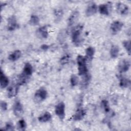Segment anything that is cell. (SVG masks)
Segmentation results:
<instances>
[{
  "instance_id": "31",
  "label": "cell",
  "mask_w": 131,
  "mask_h": 131,
  "mask_svg": "<svg viewBox=\"0 0 131 131\" xmlns=\"http://www.w3.org/2000/svg\"><path fill=\"white\" fill-rule=\"evenodd\" d=\"M123 46L129 55L130 54V40H124L122 42Z\"/></svg>"
},
{
  "instance_id": "1",
  "label": "cell",
  "mask_w": 131,
  "mask_h": 131,
  "mask_svg": "<svg viewBox=\"0 0 131 131\" xmlns=\"http://www.w3.org/2000/svg\"><path fill=\"white\" fill-rule=\"evenodd\" d=\"M83 29V26L79 24L76 26L72 32V40L73 43L76 46H79L82 44L83 41L81 36V32Z\"/></svg>"
},
{
  "instance_id": "8",
  "label": "cell",
  "mask_w": 131,
  "mask_h": 131,
  "mask_svg": "<svg viewBox=\"0 0 131 131\" xmlns=\"http://www.w3.org/2000/svg\"><path fill=\"white\" fill-rule=\"evenodd\" d=\"M129 68L130 62L127 59H122L118 64V71L121 73L128 71Z\"/></svg>"
},
{
  "instance_id": "15",
  "label": "cell",
  "mask_w": 131,
  "mask_h": 131,
  "mask_svg": "<svg viewBox=\"0 0 131 131\" xmlns=\"http://www.w3.org/2000/svg\"><path fill=\"white\" fill-rule=\"evenodd\" d=\"M86 115V111L82 108H78L73 116L74 121H80L83 119Z\"/></svg>"
},
{
  "instance_id": "6",
  "label": "cell",
  "mask_w": 131,
  "mask_h": 131,
  "mask_svg": "<svg viewBox=\"0 0 131 131\" xmlns=\"http://www.w3.org/2000/svg\"><path fill=\"white\" fill-rule=\"evenodd\" d=\"M13 111L14 114L17 117L21 116L24 113L23 106L21 102L19 100H16L13 106Z\"/></svg>"
},
{
  "instance_id": "22",
  "label": "cell",
  "mask_w": 131,
  "mask_h": 131,
  "mask_svg": "<svg viewBox=\"0 0 131 131\" xmlns=\"http://www.w3.org/2000/svg\"><path fill=\"white\" fill-rule=\"evenodd\" d=\"M67 30L65 29H62L61 30L58 35H57V39L58 40V41L60 43H63L67 37Z\"/></svg>"
},
{
  "instance_id": "5",
  "label": "cell",
  "mask_w": 131,
  "mask_h": 131,
  "mask_svg": "<svg viewBox=\"0 0 131 131\" xmlns=\"http://www.w3.org/2000/svg\"><path fill=\"white\" fill-rule=\"evenodd\" d=\"M19 25L17 22V19L14 15H12L8 19L7 29L9 31H13L18 28Z\"/></svg>"
},
{
  "instance_id": "27",
  "label": "cell",
  "mask_w": 131,
  "mask_h": 131,
  "mask_svg": "<svg viewBox=\"0 0 131 131\" xmlns=\"http://www.w3.org/2000/svg\"><path fill=\"white\" fill-rule=\"evenodd\" d=\"M101 106L102 108L104 111V112L106 113H109L110 112V107L109 106V103L107 100L105 99H103L101 102Z\"/></svg>"
},
{
  "instance_id": "3",
  "label": "cell",
  "mask_w": 131,
  "mask_h": 131,
  "mask_svg": "<svg viewBox=\"0 0 131 131\" xmlns=\"http://www.w3.org/2000/svg\"><path fill=\"white\" fill-rule=\"evenodd\" d=\"M55 113L60 120L62 121L65 117V104L63 102H59L55 107Z\"/></svg>"
},
{
  "instance_id": "30",
  "label": "cell",
  "mask_w": 131,
  "mask_h": 131,
  "mask_svg": "<svg viewBox=\"0 0 131 131\" xmlns=\"http://www.w3.org/2000/svg\"><path fill=\"white\" fill-rule=\"evenodd\" d=\"M70 55L69 54H66L63 56L60 59V63L61 65H64L68 63L70 60Z\"/></svg>"
},
{
  "instance_id": "20",
  "label": "cell",
  "mask_w": 131,
  "mask_h": 131,
  "mask_svg": "<svg viewBox=\"0 0 131 131\" xmlns=\"http://www.w3.org/2000/svg\"><path fill=\"white\" fill-rule=\"evenodd\" d=\"M83 78L81 82V86L83 88H85L90 83L91 81V75L88 73L87 74L82 76Z\"/></svg>"
},
{
  "instance_id": "7",
  "label": "cell",
  "mask_w": 131,
  "mask_h": 131,
  "mask_svg": "<svg viewBox=\"0 0 131 131\" xmlns=\"http://www.w3.org/2000/svg\"><path fill=\"white\" fill-rule=\"evenodd\" d=\"M36 36L40 39H46L48 37L49 33L47 26L39 27L36 31Z\"/></svg>"
},
{
  "instance_id": "14",
  "label": "cell",
  "mask_w": 131,
  "mask_h": 131,
  "mask_svg": "<svg viewBox=\"0 0 131 131\" xmlns=\"http://www.w3.org/2000/svg\"><path fill=\"white\" fill-rule=\"evenodd\" d=\"M32 72H33V68L32 65L30 63L27 62L25 63L24 67L23 70L21 75L28 78L32 75Z\"/></svg>"
},
{
  "instance_id": "29",
  "label": "cell",
  "mask_w": 131,
  "mask_h": 131,
  "mask_svg": "<svg viewBox=\"0 0 131 131\" xmlns=\"http://www.w3.org/2000/svg\"><path fill=\"white\" fill-rule=\"evenodd\" d=\"M78 77L74 74H72L70 77V83L72 86H75L78 83Z\"/></svg>"
},
{
  "instance_id": "26",
  "label": "cell",
  "mask_w": 131,
  "mask_h": 131,
  "mask_svg": "<svg viewBox=\"0 0 131 131\" xmlns=\"http://www.w3.org/2000/svg\"><path fill=\"white\" fill-rule=\"evenodd\" d=\"M63 11L60 9H58L54 10V15L55 17V21H56L57 23L61 20L63 16Z\"/></svg>"
},
{
  "instance_id": "21",
  "label": "cell",
  "mask_w": 131,
  "mask_h": 131,
  "mask_svg": "<svg viewBox=\"0 0 131 131\" xmlns=\"http://www.w3.org/2000/svg\"><path fill=\"white\" fill-rule=\"evenodd\" d=\"M52 118L51 114L48 112H46L44 114H43L42 115L40 116L38 118V120L40 122H47L48 121H49Z\"/></svg>"
},
{
  "instance_id": "18",
  "label": "cell",
  "mask_w": 131,
  "mask_h": 131,
  "mask_svg": "<svg viewBox=\"0 0 131 131\" xmlns=\"http://www.w3.org/2000/svg\"><path fill=\"white\" fill-rule=\"evenodd\" d=\"M95 49L92 47H89L85 50V58L86 60L92 61L95 54Z\"/></svg>"
},
{
  "instance_id": "23",
  "label": "cell",
  "mask_w": 131,
  "mask_h": 131,
  "mask_svg": "<svg viewBox=\"0 0 131 131\" xmlns=\"http://www.w3.org/2000/svg\"><path fill=\"white\" fill-rule=\"evenodd\" d=\"M130 85V81L128 79L124 77H121L120 78L119 85L121 88H126L129 86Z\"/></svg>"
},
{
  "instance_id": "13",
  "label": "cell",
  "mask_w": 131,
  "mask_h": 131,
  "mask_svg": "<svg viewBox=\"0 0 131 131\" xmlns=\"http://www.w3.org/2000/svg\"><path fill=\"white\" fill-rule=\"evenodd\" d=\"M128 7L122 3H118L117 4V11L121 15H126L128 13Z\"/></svg>"
},
{
  "instance_id": "34",
  "label": "cell",
  "mask_w": 131,
  "mask_h": 131,
  "mask_svg": "<svg viewBox=\"0 0 131 131\" xmlns=\"http://www.w3.org/2000/svg\"><path fill=\"white\" fill-rule=\"evenodd\" d=\"M49 46L46 44H43L40 47L41 49L43 51H47L49 49Z\"/></svg>"
},
{
  "instance_id": "11",
  "label": "cell",
  "mask_w": 131,
  "mask_h": 131,
  "mask_svg": "<svg viewBox=\"0 0 131 131\" xmlns=\"http://www.w3.org/2000/svg\"><path fill=\"white\" fill-rule=\"evenodd\" d=\"M20 85L19 83H17L16 84H13L9 87L7 92L8 97L9 98H11L15 96L18 92Z\"/></svg>"
},
{
  "instance_id": "17",
  "label": "cell",
  "mask_w": 131,
  "mask_h": 131,
  "mask_svg": "<svg viewBox=\"0 0 131 131\" xmlns=\"http://www.w3.org/2000/svg\"><path fill=\"white\" fill-rule=\"evenodd\" d=\"M9 84V79L8 77L5 75L2 70L0 72V86L2 89L5 88Z\"/></svg>"
},
{
  "instance_id": "32",
  "label": "cell",
  "mask_w": 131,
  "mask_h": 131,
  "mask_svg": "<svg viewBox=\"0 0 131 131\" xmlns=\"http://www.w3.org/2000/svg\"><path fill=\"white\" fill-rule=\"evenodd\" d=\"M4 129L6 130H14V127L12 123L8 122L6 123Z\"/></svg>"
},
{
  "instance_id": "2",
  "label": "cell",
  "mask_w": 131,
  "mask_h": 131,
  "mask_svg": "<svg viewBox=\"0 0 131 131\" xmlns=\"http://www.w3.org/2000/svg\"><path fill=\"white\" fill-rule=\"evenodd\" d=\"M86 61V59L85 57L82 55H79L77 57L78 74L80 76H83L88 73Z\"/></svg>"
},
{
  "instance_id": "10",
  "label": "cell",
  "mask_w": 131,
  "mask_h": 131,
  "mask_svg": "<svg viewBox=\"0 0 131 131\" xmlns=\"http://www.w3.org/2000/svg\"><path fill=\"white\" fill-rule=\"evenodd\" d=\"M112 8L111 3L101 4L98 7V10L100 14L104 15H108Z\"/></svg>"
},
{
  "instance_id": "33",
  "label": "cell",
  "mask_w": 131,
  "mask_h": 131,
  "mask_svg": "<svg viewBox=\"0 0 131 131\" xmlns=\"http://www.w3.org/2000/svg\"><path fill=\"white\" fill-rule=\"evenodd\" d=\"M1 108L3 111H6L7 109V104L4 101L1 102Z\"/></svg>"
},
{
  "instance_id": "9",
  "label": "cell",
  "mask_w": 131,
  "mask_h": 131,
  "mask_svg": "<svg viewBox=\"0 0 131 131\" xmlns=\"http://www.w3.org/2000/svg\"><path fill=\"white\" fill-rule=\"evenodd\" d=\"M123 26V23L120 21L116 20L113 21L110 26L111 30L113 34H116L120 32Z\"/></svg>"
},
{
  "instance_id": "24",
  "label": "cell",
  "mask_w": 131,
  "mask_h": 131,
  "mask_svg": "<svg viewBox=\"0 0 131 131\" xmlns=\"http://www.w3.org/2000/svg\"><path fill=\"white\" fill-rule=\"evenodd\" d=\"M119 48L116 45H113L110 50V55L112 58H116L119 55Z\"/></svg>"
},
{
  "instance_id": "12",
  "label": "cell",
  "mask_w": 131,
  "mask_h": 131,
  "mask_svg": "<svg viewBox=\"0 0 131 131\" xmlns=\"http://www.w3.org/2000/svg\"><path fill=\"white\" fill-rule=\"evenodd\" d=\"M97 10V6L96 4L94 2H92L87 7L85 10V14L88 17L91 16L96 13Z\"/></svg>"
},
{
  "instance_id": "25",
  "label": "cell",
  "mask_w": 131,
  "mask_h": 131,
  "mask_svg": "<svg viewBox=\"0 0 131 131\" xmlns=\"http://www.w3.org/2000/svg\"><path fill=\"white\" fill-rule=\"evenodd\" d=\"M29 23L31 26H37L39 24V18L36 15H32L29 19Z\"/></svg>"
},
{
  "instance_id": "4",
  "label": "cell",
  "mask_w": 131,
  "mask_h": 131,
  "mask_svg": "<svg viewBox=\"0 0 131 131\" xmlns=\"http://www.w3.org/2000/svg\"><path fill=\"white\" fill-rule=\"evenodd\" d=\"M47 90L43 87L39 88L35 93L34 98L37 101H41L45 100L47 97Z\"/></svg>"
},
{
  "instance_id": "16",
  "label": "cell",
  "mask_w": 131,
  "mask_h": 131,
  "mask_svg": "<svg viewBox=\"0 0 131 131\" xmlns=\"http://www.w3.org/2000/svg\"><path fill=\"white\" fill-rule=\"evenodd\" d=\"M79 16V13L78 11H74V12H73L70 15L68 20V26L69 27H71L74 24H75L77 21Z\"/></svg>"
},
{
  "instance_id": "28",
  "label": "cell",
  "mask_w": 131,
  "mask_h": 131,
  "mask_svg": "<svg viewBox=\"0 0 131 131\" xmlns=\"http://www.w3.org/2000/svg\"><path fill=\"white\" fill-rule=\"evenodd\" d=\"M26 121L24 119L19 120L17 122V128L19 130L24 131L26 128Z\"/></svg>"
},
{
  "instance_id": "19",
  "label": "cell",
  "mask_w": 131,
  "mask_h": 131,
  "mask_svg": "<svg viewBox=\"0 0 131 131\" xmlns=\"http://www.w3.org/2000/svg\"><path fill=\"white\" fill-rule=\"evenodd\" d=\"M21 55V52L20 50H16L10 54L8 57L9 60L12 61H14L18 60Z\"/></svg>"
}]
</instances>
